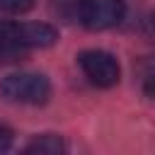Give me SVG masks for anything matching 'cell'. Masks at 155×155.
<instances>
[{
  "instance_id": "8",
  "label": "cell",
  "mask_w": 155,
  "mask_h": 155,
  "mask_svg": "<svg viewBox=\"0 0 155 155\" xmlns=\"http://www.w3.org/2000/svg\"><path fill=\"white\" fill-rule=\"evenodd\" d=\"M34 7V0H0V10L7 15H24Z\"/></svg>"
},
{
  "instance_id": "7",
  "label": "cell",
  "mask_w": 155,
  "mask_h": 155,
  "mask_svg": "<svg viewBox=\"0 0 155 155\" xmlns=\"http://www.w3.org/2000/svg\"><path fill=\"white\" fill-rule=\"evenodd\" d=\"M82 5H85V0H51L53 12L65 22H80Z\"/></svg>"
},
{
  "instance_id": "5",
  "label": "cell",
  "mask_w": 155,
  "mask_h": 155,
  "mask_svg": "<svg viewBox=\"0 0 155 155\" xmlns=\"http://www.w3.org/2000/svg\"><path fill=\"white\" fill-rule=\"evenodd\" d=\"M24 56L27 48L19 41V22L0 19V63H17Z\"/></svg>"
},
{
  "instance_id": "2",
  "label": "cell",
  "mask_w": 155,
  "mask_h": 155,
  "mask_svg": "<svg viewBox=\"0 0 155 155\" xmlns=\"http://www.w3.org/2000/svg\"><path fill=\"white\" fill-rule=\"evenodd\" d=\"M78 63L82 68V75L94 85V87H114L121 78L119 61L102 48H87L78 56Z\"/></svg>"
},
{
  "instance_id": "6",
  "label": "cell",
  "mask_w": 155,
  "mask_h": 155,
  "mask_svg": "<svg viewBox=\"0 0 155 155\" xmlns=\"http://www.w3.org/2000/svg\"><path fill=\"white\" fill-rule=\"evenodd\" d=\"M65 150H68L65 140L61 136H56V133H41V136L31 138L24 145V153L27 155H61Z\"/></svg>"
},
{
  "instance_id": "3",
  "label": "cell",
  "mask_w": 155,
  "mask_h": 155,
  "mask_svg": "<svg viewBox=\"0 0 155 155\" xmlns=\"http://www.w3.org/2000/svg\"><path fill=\"white\" fill-rule=\"evenodd\" d=\"M126 15V0H85L80 24L90 31H104L116 27Z\"/></svg>"
},
{
  "instance_id": "10",
  "label": "cell",
  "mask_w": 155,
  "mask_h": 155,
  "mask_svg": "<svg viewBox=\"0 0 155 155\" xmlns=\"http://www.w3.org/2000/svg\"><path fill=\"white\" fill-rule=\"evenodd\" d=\"M12 143H15V133H12V128L5 126V124H0V153H7V150L12 148Z\"/></svg>"
},
{
  "instance_id": "4",
  "label": "cell",
  "mask_w": 155,
  "mask_h": 155,
  "mask_svg": "<svg viewBox=\"0 0 155 155\" xmlns=\"http://www.w3.org/2000/svg\"><path fill=\"white\" fill-rule=\"evenodd\" d=\"M19 41L27 51L31 48H48L58 41V29L46 22H22L19 24Z\"/></svg>"
},
{
  "instance_id": "9",
  "label": "cell",
  "mask_w": 155,
  "mask_h": 155,
  "mask_svg": "<svg viewBox=\"0 0 155 155\" xmlns=\"http://www.w3.org/2000/svg\"><path fill=\"white\" fill-rule=\"evenodd\" d=\"M140 75H143V90H145V94L150 97V94H153V61H150V58L143 61Z\"/></svg>"
},
{
  "instance_id": "1",
  "label": "cell",
  "mask_w": 155,
  "mask_h": 155,
  "mask_svg": "<svg viewBox=\"0 0 155 155\" xmlns=\"http://www.w3.org/2000/svg\"><path fill=\"white\" fill-rule=\"evenodd\" d=\"M0 97L12 104L39 107L51 97V82L39 73H12L0 80Z\"/></svg>"
}]
</instances>
